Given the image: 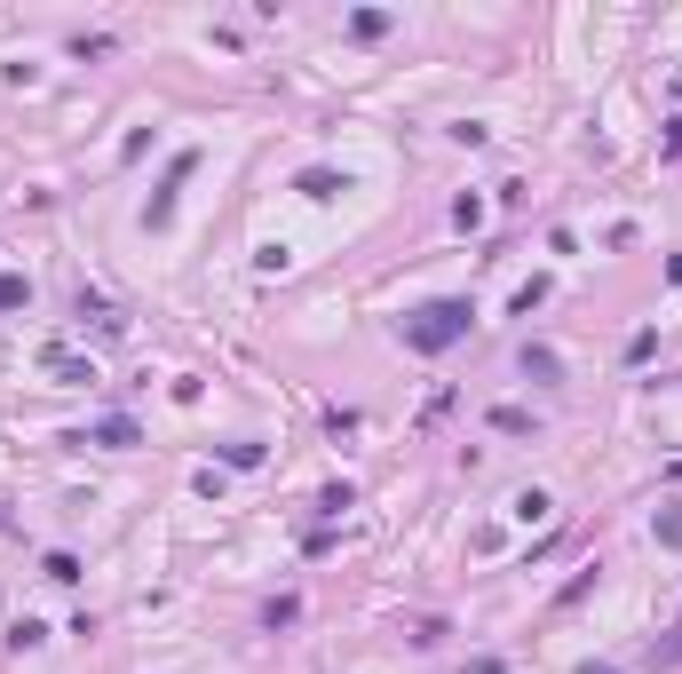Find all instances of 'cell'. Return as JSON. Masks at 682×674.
<instances>
[{
    "label": "cell",
    "mask_w": 682,
    "mask_h": 674,
    "mask_svg": "<svg viewBox=\"0 0 682 674\" xmlns=\"http://www.w3.org/2000/svg\"><path fill=\"white\" fill-rule=\"evenodd\" d=\"M191 167H199V151H175L167 183H159V191H151V207H143V230H167V223H175V191L191 183Z\"/></svg>",
    "instance_id": "cell-2"
},
{
    "label": "cell",
    "mask_w": 682,
    "mask_h": 674,
    "mask_svg": "<svg viewBox=\"0 0 682 674\" xmlns=\"http://www.w3.org/2000/svg\"><path fill=\"white\" fill-rule=\"evenodd\" d=\"M468 674H508V667H500V659H492V651H484V659H468Z\"/></svg>",
    "instance_id": "cell-21"
},
{
    "label": "cell",
    "mask_w": 682,
    "mask_h": 674,
    "mask_svg": "<svg viewBox=\"0 0 682 674\" xmlns=\"http://www.w3.org/2000/svg\"><path fill=\"white\" fill-rule=\"evenodd\" d=\"M40 643H48L40 619H16V627H8V651H40Z\"/></svg>",
    "instance_id": "cell-12"
},
{
    "label": "cell",
    "mask_w": 682,
    "mask_h": 674,
    "mask_svg": "<svg viewBox=\"0 0 682 674\" xmlns=\"http://www.w3.org/2000/svg\"><path fill=\"white\" fill-rule=\"evenodd\" d=\"M64 445H112V452H127V445H143V429H135L127 413H104V421H88V429L64 437Z\"/></svg>",
    "instance_id": "cell-3"
},
{
    "label": "cell",
    "mask_w": 682,
    "mask_h": 674,
    "mask_svg": "<svg viewBox=\"0 0 682 674\" xmlns=\"http://www.w3.org/2000/svg\"><path fill=\"white\" fill-rule=\"evenodd\" d=\"M40 571H48L56 587H72V579H80V556H72V548H48V563H40Z\"/></svg>",
    "instance_id": "cell-10"
},
{
    "label": "cell",
    "mask_w": 682,
    "mask_h": 674,
    "mask_svg": "<svg viewBox=\"0 0 682 674\" xmlns=\"http://www.w3.org/2000/svg\"><path fill=\"white\" fill-rule=\"evenodd\" d=\"M540 302H548V278H524V286H516V318H532Z\"/></svg>",
    "instance_id": "cell-14"
},
{
    "label": "cell",
    "mask_w": 682,
    "mask_h": 674,
    "mask_svg": "<svg viewBox=\"0 0 682 674\" xmlns=\"http://www.w3.org/2000/svg\"><path fill=\"white\" fill-rule=\"evenodd\" d=\"M659 159H682V119H667V143H659Z\"/></svg>",
    "instance_id": "cell-20"
},
{
    "label": "cell",
    "mask_w": 682,
    "mask_h": 674,
    "mask_svg": "<svg viewBox=\"0 0 682 674\" xmlns=\"http://www.w3.org/2000/svg\"><path fill=\"white\" fill-rule=\"evenodd\" d=\"M72 56H80V64H88V56H112V32H80V40H72Z\"/></svg>",
    "instance_id": "cell-15"
},
{
    "label": "cell",
    "mask_w": 682,
    "mask_h": 674,
    "mask_svg": "<svg viewBox=\"0 0 682 674\" xmlns=\"http://www.w3.org/2000/svg\"><path fill=\"white\" fill-rule=\"evenodd\" d=\"M389 24H397V16H389V8H357V16H349V32H357V40H381V32H389Z\"/></svg>",
    "instance_id": "cell-9"
},
{
    "label": "cell",
    "mask_w": 682,
    "mask_h": 674,
    "mask_svg": "<svg viewBox=\"0 0 682 674\" xmlns=\"http://www.w3.org/2000/svg\"><path fill=\"white\" fill-rule=\"evenodd\" d=\"M682 659V635H667V643H651V667H675Z\"/></svg>",
    "instance_id": "cell-19"
},
{
    "label": "cell",
    "mask_w": 682,
    "mask_h": 674,
    "mask_svg": "<svg viewBox=\"0 0 682 674\" xmlns=\"http://www.w3.org/2000/svg\"><path fill=\"white\" fill-rule=\"evenodd\" d=\"M508 508H516V524H548V508H556V500H548V492H540V484H532V492H516V500H508Z\"/></svg>",
    "instance_id": "cell-8"
},
{
    "label": "cell",
    "mask_w": 682,
    "mask_h": 674,
    "mask_svg": "<svg viewBox=\"0 0 682 674\" xmlns=\"http://www.w3.org/2000/svg\"><path fill=\"white\" fill-rule=\"evenodd\" d=\"M587 595H595V571H579V579H571L564 595H556V611H571V603H587Z\"/></svg>",
    "instance_id": "cell-17"
},
{
    "label": "cell",
    "mask_w": 682,
    "mask_h": 674,
    "mask_svg": "<svg viewBox=\"0 0 682 674\" xmlns=\"http://www.w3.org/2000/svg\"><path fill=\"white\" fill-rule=\"evenodd\" d=\"M48 373H56L64 389H88V381H96V365H80L72 349H48Z\"/></svg>",
    "instance_id": "cell-6"
},
{
    "label": "cell",
    "mask_w": 682,
    "mask_h": 674,
    "mask_svg": "<svg viewBox=\"0 0 682 674\" xmlns=\"http://www.w3.org/2000/svg\"><path fill=\"white\" fill-rule=\"evenodd\" d=\"M32 302V278H16V270H0V310H24Z\"/></svg>",
    "instance_id": "cell-13"
},
{
    "label": "cell",
    "mask_w": 682,
    "mask_h": 674,
    "mask_svg": "<svg viewBox=\"0 0 682 674\" xmlns=\"http://www.w3.org/2000/svg\"><path fill=\"white\" fill-rule=\"evenodd\" d=\"M223 460H230V468H262V460H270V452L254 445V437H230V445H223Z\"/></svg>",
    "instance_id": "cell-11"
},
{
    "label": "cell",
    "mask_w": 682,
    "mask_h": 674,
    "mask_svg": "<svg viewBox=\"0 0 682 674\" xmlns=\"http://www.w3.org/2000/svg\"><path fill=\"white\" fill-rule=\"evenodd\" d=\"M294 191L326 207V199H341V191H349V175H334V167H302V175H294Z\"/></svg>",
    "instance_id": "cell-5"
},
{
    "label": "cell",
    "mask_w": 682,
    "mask_h": 674,
    "mask_svg": "<svg viewBox=\"0 0 682 674\" xmlns=\"http://www.w3.org/2000/svg\"><path fill=\"white\" fill-rule=\"evenodd\" d=\"M516 365H524V381H564V357H556L548 341H524V349H516Z\"/></svg>",
    "instance_id": "cell-4"
},
{
    "label": "cell",
    "mask_w": 682,
    "mask_h": 674,
    "mask_svg": "<svg viewBox=\"0 0 682 674\" xmlns=\"http://www.w3.org/2000/svg\"><path fill=\"white\" fill-rule=\"evenodd\" d=\"M294 619H302V603H294V595H278V603L262 611V627H294Z\"/></svg>",
    "instance_id": "cell-16"
},
{
    "label": "cell",
    "mask_w": 682,
    "mask_h": 674,
    "mask_svg": "<svg viewBox=\"0 0 682 674\" xmlns=\"http://www.w3.org/2000/svg\"><path fill=\"white\" fill-rule=\"evenodd\" d=\"M484 421H492V429H500V437H540V421H532V413H524V405H492V413H484Z\"/></svg>",
    "instance_id": "cell-7"
},
{
    "label": "cell",
    "mask_w": 682,
    "mask_h": 674,
    "mask_svg": "<svg viewBox=\"0 0 682 674\" xmlns=\"http://www.w3.org/2000/svg\"><path fill=\"white\" fill-rule=\"evenodd\" d=\"M468 326H476V302L468 294H437V302H421V310L397 318V334H405L413 357H445L453 341H468Z\"/></svg>",
    "instance_id": "cell-1"
},
{
    "label": "cell",
    "mask_w": 682,
    "mask_h": 674,
    "mask_svg": "<svg viewBox=\"0 0 682 674\" xmlns=\"http://www.w3.org/2000/svg\"><path fill=\"white\" fill-rule=\"evenodd\" d=\"M651 532H659V548H675V540H682V508H667V516H659Z\"/></svg>",
    "instance_id": "cell-18"
}]
</instances>
